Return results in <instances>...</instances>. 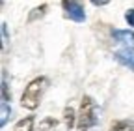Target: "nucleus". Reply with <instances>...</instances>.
Instances as JSON below:
<instances>
[{
  "label": "nucleus",
  "instance_id": "4",
  "mask_svg": "<svg viewBox=\"0 0 134 131\" xmlns=\"http://www.w3.org/2000/svg\"><path fill=\"white\" fill-rule=\"evenodd\" d=\"M114 39L117 43L125 45V49L129 51H134V32H129V30H114Z\"/></svg>",
  "mask_w": 134,
  "mask_h": 131
},
{
  "label": "nucleus",
  "instance_id": "9",
  "mask_svg": "<svg viewBox=\"0 0 134 131\" xmlns=\"http://www.w3.org/2000/svg\"><path fill=\"white\" fill-rule=\"evenodd\" d=\"M45 11H47V4H41L39 8H36V9H32V13H30V17H28V21L32 23V21H36L37 17H43V15H45Z\"/></svg>",
  "mask_w": 134,
  "mask_h": 131
},
{
  "label": "nucleus",
  "instance_id": "5",
  "mask_svg": "<svg viewBox=\"0 0 134 131\" xmlns=\"http://www.w3.org/2000/svg\"><path fill=\"white\" fill-rule=\"evenodd\" d=\"M114 56H115V60H117V62H121L123 66H127V68H130V69L134 71V54H130V53H129V49L114 53Z\"/></svg>",
  "mask_w": 134,
  "mask_h": 131
},
{
  "label": "nucleus",
  "instance_id": "3",
  "mask_svg": "<svg viewBox=\"0 0 134 131\" xmlns=\"http://www.w3.org/2000/svg\"><path fill=\"white\" fill-rule=\"evenodd\" d=\"M63 9H65V17H69L75 23H84L86 21V13H84V8L76 2V0H62Z\"/></svg>",
  "mask_w": 134,
  "mask_h": 131
},
{
  "label": "nucleus",
  "instance_id": "10",
  "mask_svg": "<svg viewBox=\"0 0 134 131\" xmlns=\"http://www.w3.org/2000/svg\"><path fill=\"white\" fill-rule=\"evenodd\" d=\"M54 127H56V120H52V118H45L39 124V129L41 131H54Z\"/></svg>",
  "mask_w": 134,
  "mask_h": 131
},
{
  "label": "nucleus",
  "instance_id": "2",
  "mask_svg": "<svg viewBox=\"0 0 134 131\" xmlns=\"http://www.w3.org/2000/svg\"><path fill=\"white\" fill-rule=\"evenodd\" d=\"M45 84H47V79L45 77H37V79H34L32 83L26 86L23 97H21V105L24 109H30L34 110L37 105H39V99H41V94L45 90Z\"/></svg>",
  "mask_w": 134,
  "mask_h": 131
},
{
  "label": "nucleus",
  "instance_id": "12",
  "mask_svg": "<svg viewBox=\"0 0 134 131\" xmlns=\"http://www.w3.org/2000/svg\"><path fill=\"white\" fill-rule=\"evenodd\" d=\"M8 112H9V109H8V101H2V125H4L6 120H8Z\"/></svg>",
  "mask_w": 134,
  "mask_h": 131
},
{
  "label": "nucleus",
  "instance_id": "6",
  "mask_svg": "<svg viewBox=\"0 0 134 131\" xmlns=\"http://www.w3.org/2000/svg\"><path fill=\"white\" fill-rule=\"evenodd\" d=\"M13 131H34V116H26L17 122Z\"/></svg>",
  "mask_w": 134,
  "mask_h": 131
},
{
  "label": "nucleus",
  "instance_id": "8",
  "mask_svg": "<svg viewBox=\"0 0 134 131\" xmlns=\"http://www.w3.org/2000/svg\"><path fill=\"white\" fill-rule=\"evenodd\" d=\"M63 116H65V125L71 129V127L75 125V110H73L71 107H67V109L63 110Z\"/></svg>",
  "mask_w": 134,
  "mask_h": 131
},
{
  "label": "nucleus",
  "instance_id": "11",
  "mask_svg": "<svg viewBox=\"0 0 134 131\" xmlns=\"http://www.w3.org/2000/svg\"><path fill=\"white\" fill-rule=\"evenodd\" d=\"M125 19H127L129 26H132V28H134V9H129V11L125 13Z\"/></svg>",
  "mask_w": 134,
  "mask_h": 131
},
{
  "label": "nucleus",
  "instance_id": "1",
  "mask_svg": "<svg viewBox=\"0 0 134 131\" xmlns=\"http://www.w3.org/2000/svg\"><path fill=\"white\" fill-rule=\"evenodd\" d=\"M97 105L90 95H84L80 101V112H78V131H88L97 124Z\"/></svg>",
  "mask_w": 134,
  "mask_h": 131
},
{
  "label": "nucleus",
  "instance_id": "7",
  "mask_svg": "<svg viewBox=\"0 0 134 131\" xmlns=\"http://www.w3.org/2000/svg\"><path fill=\"white\" fill-rule=\"evenodd\" d=\"M110 131H134V122H130V120L115 122V124H112Z\"/></svg>",
  "mask_w": 134,
  "mask_h": 131
},
{
  "label": "nucleus",
  "instance_id": "13",
  "mask_svg": "<svg viewBox=\"0 0 134 131\" xmlns=\"http://www.w3.org/2000/svg\"><path fill=\"white\" fill-rule=\"evenodd\" d=\"M108 2H110V0H91L93 6H106Z\"/></svg>",
  "mask_w": 134,
  "mask_h": 131
}]
</instances>
